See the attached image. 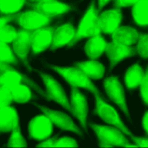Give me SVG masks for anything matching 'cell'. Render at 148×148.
<instances>
[{
  "label": "cell",
  "mask_w": 148,
  "mask_h": 148,
  "mask_svg": "<svg viewBox=\"0 0 148 148\" xmlns=\"http://www.w3.org/2000/svg\"><path fill=\"white\" fill-rule=\"evenodd\" d=\"M57 136H54L53 138H48L42 141L40 143H39L36 147H53V143L54 141L57 139Z\"/></svg>",
  "instance_id": "e575fe53"
},
{
  "label": "cell",
  "mask_w": 148,
  "mask_h": 148,
  "mask_svg": "<svg viewBox=\"0 0 148 148\" xmlns=\"http://www.w3.org/2000/svg\"><path fill=\"white\" fill-rule=\"evenodd\" d=\"M52 68L60 74L72 87L84 88L93 94L98 91L96 87L92 83L91 79L75 66L70 67L54 66Z\"/></svg>",
  "instance_id": "277c9868"
},
{
  "label": "cell",
  "mask_w": 148,
  "mask_h": 148,
  "mask_svg": "<svg viewBox=\"0 0 148 148\" xmlns=\"http://www.w3.org/2000/svg\"><path fill=\"white\" fill-rule=\"evenodd\" d=\"M142 126L143 130L146 133V135H148V110H147L142 118Z\"/></svg>",
  "instance_id": "8d00e7d4"
},
{
  "label": "cell",
  "mask_w": 148,
  "mask_h": 148,
  "mask_svg": "<svg viewBox=\"0 0 148 148\" xmlns=\"http://www.w3.org/2000/svg\"><path fill=\"white\" fill-rule=\"evenodd\" d=\"M103 86L109 99L116 103L127 114H128L123 86L117 76L106 77L103 82Z\"/></svg>",
  "instance_id": "ba28073f"
},
{
  "label": "cell",
  "mask_w": 148,
  "mask_h": 148,
  "mask_svg": "<svg viewBox=\"0 0 148 148\" xmlns=\"http://www.w3.org/2000/svg\"><path fill=\"white\" fill-rule=\"evenodd\" d=\"M51 1H59V0H26L25 6H27L28 5L32 4V3H40V2H45Z\"/></svg>",
  "instance_id": "74e56055"
},
{
  "label": "cell",
  "mask_w": 148,
  "mask_h": 148,
  "mask_svg": "<svg viewBox=\"0 0 148 148\" xmlns=\"http://www.w3.org/2000/svg\"><path fill=\"white\" fill-rule=\"evenodd\" d=\"M145 71L137 63L127 69L125 76L124 82L128 89H135L139 87Z\"/></svg>",
  "instance_id": "603a6c76"
},
{
  "label": "cell",
  "mask_w": 148,
  "mask_h": 148,
  "mask_svg": "<svg viewBox=\"0 0 148 148\" xmlns=\"http://www.w3.org/2000/svg\"><path fill=\"white\" fill-rule=\"evenodd\" d=\"M76 28L71 23L68 22L60 25H56L52 43L50 46L51 50H55L65 46H68L75 37Z\"/></svg>",
  "instance_id": "9a60e30c"
},
{
  "label": "cell",
  "mask_w": 148,
  "mask_h": 148,
  "mask_svg": "<svg viewBox=\"0 0 148 148\" xmlns=\"http://www.w3.org/2000/svg\"><path fill=\"white\" fill-rule=\"evenodd\" d=\"M70 112L79 121L83 128H86V117L88 112L87 103L85 96L77 87H72Z\"/></svg>",
  "instance_id": "4fadbf2b"
},
{
  "label": "cell",
  "mask_w": 148,
  "mask_h": 148,
  "mask_svg": "<svg viewBox=\"0 0 148 148\" xmlns=\"http://www.w3.org/2000/svg\"><path fill=\"white\" fill-rule=\"evenodd\" d=\"M9 89L12 96V103H26L34 97L30 87L25 84H20Z\"/></svg>",
  "instance_id": "cb8c5ba5"
},
{
  "label": "cell",
  "mask_w": 148,
  "mask_h": 148,
  "mask_svg": "<svg viewBox=\"0 0 148 148\" xmlns=\"http://www.w3.org/2000/svg\"><path fill=\"white\" fill-rule=\"evenodd\" d=\"M139 0H113V7L117 9L134 6Z\"/></svg>",
  "instance_id": "d6a6232c"
},
{
  "label": "cell",
  "mask_w": 148,
  "mask_h": 148,
  "mask_svg": "<svg viewBox=\"0 0 148 148\" xmlns=\"http://www.w3.org/2000/svg\"><path fill=\"white\" fill-rule=\"evenodd\" d=\"M18 125V116L16 109L10 105L0 108V132H12Z\"/></svg>",
  "instance_id": "ac0fdd59"
},
{
  "label": "cell",
  "mask_w": 148,
  "mask_h": 148,
  "mask_svg": "<svg viewBox=\"0 0 148 148\" xmlns=\"http://www.w3.org/2000/svg\"><path fill=\"white\" fill-rule=\"evenodd\" d=\"M9 147H25L26 142L21 133L19 125L16 127L12 131L8 144Z\"/></svg>",
  "instance_id": "4316f807"
},
{
  "label": "cell",
  "mask_w": 148,
  "mask_h": 148,
  "mask_svg": "<svg viewBox=\"0 0 148 148\" xmlns=\"http://www.w3.org/2000/svg\"><path fill=\"white\" fill-rule=\"evenodd\" d=\"M30 9L53 18H60L72 9V7L59 1H51L45 2L28 5Z\"/></svg>",
  "instance_id": "8fae6325"
},
{
  "label": "cell",
  "mask_w": 148,
  "mask_h": 148,
  "mask_svg": "<svg viewBox=\"0 0 148 148\" xmlns=\"http://www.w3.org/2000/svg\"><path fill=\"white\" fill-rule=\"evenodd\" d=\"M26 0H0V16H14L21 12Z\"/></svg>",
  "instance_id": "d4e9b609"
},
{
  "label": "cell",
  "mask_w": 148,
  "mask_h": 148,
  "mask_svg": "<svg viewBox=\"0 0 148 148\" xmlns=\"http://www.w3.org/2000/svg\"><path fill=\"white\" fill-rule=\"evenodd\" d=\"M53 18L29 9L13 16V22L17 23L20 28L34 32L38 29L50 25Z\"/></svg>",
  "instance_id": "3957f363"
},
{
  "label": "cell",
  "mask_w": 148,
  "mask_h": 148,
  "mask_svg": "<svg viewBox=\"0 0 148 148\" xmlns=\"http://www.w3.org/2000/svg\"><path fill=\"white\" fill-rule=\"evenodd\" d=\"M41 76L46 88V92L44 95L47 99H52L70 110L71 104L61 86L51 76L41 73Z\"/></svg>",
  "instance_id": "9c48e42d"
},
{
  "label": "cell",
  "mask_w": 148,
  "mask_h": 148,
  "mask_svg": "<svg viewBox=\"0 0 148 148\" xmlns=\"http://www.w3.org/2000/svg\"><path fill=\"white\" fill-rule=\"evenodd\" d=\"M94 94L96 99V108L94 113L98 115L105 123L118 128L125 135H130L131 137L132 136V134L121 120L116 110L103 99L99 95L98 90Z\"/></svg>",
  "instance_id": "5b68a950"
},
{
  "label": "cell",
  "mask_w": 148,
  "mask_h": 148,
  "mask_svg": "<svg viewBox=\"0 0 148 148\" xmlns=\"http://www.w3.org/2000/svg\"><path fill=\"white\" fill-rule=\"evenodd\" d=\"M100 12L96 8L94 1H92L80 20L76 28L75 37L68 46H72L76 42L84 38L88 39L91 36L102 34L99 21Z\"/></svg>",
  "instance_id": "6da1fadb"
},
{
  "label": "cell",
  "mask_w": 148,
  "mask_h": 148,
  "mask_svg": "<svg viewBox=\"0 0 148 148\" xmlns=\"http://www.w3.org/2000/svg\"><path fill=\"white\" fill-rule=\"evenodd\" d=\"M0 62L14 65L17 64L18 58L10 44L0 41Z\"/></svg>",
  "instance_id": "484cf974"
},
{
  "label": "cell",
  "mask_w": 148,
  "mask_h": 148,
  "mask_svg": "<svg viewBox=\"0 0 148 148\" xmlns=\"http://www.w3.org/2000/svg\"><path fill=\"white\" fill-rule=\"evenodd\" d=\"M13 16H0V29L12 21Z\"/></svg>",
  "instance_id": "d590c367"
},
{
  "label": "cell",
  "mask_w": 148,
  "mask_h": 148,
  "mask_svg": "<svg viewBox=\"0 0 148 148\" xmlns=\"http://www.w3.org/2000/svg\"><path fill=\"white\" fill-rule=\"evenodd\" d=\"M53 147H78V145L74 139L69 136H62L54 141Z\"/></svg>",
  "instance_id": "4dcf8cb0"
},
{
  "label": "cell",
  "mask_w": 148,
  "mask_h": 148,
  "mask_svg": "<svg viewBox=\"0 0 148 148\" xmlns=\"http://www.w3.org/2000/svg\"><path fill=\"white\" fill-rule=\"evenodd\" d=\"M43 113L49 117L53 124L62 130H68L76 134H80L78 127L75 124L72 120L64 113L47 109L43 106H39Z\"/></svg>",
  "instance_id": "2e32d148"
},
{
  "label": "cell",
  "mask_w": 148,
  "mask_h": 148,
  "mask_svg": "<svg viewBox=\"0 0 148 148\" xmlns=\"http://www.w3.org/2000/svg\"><path fill=\"white\" fill-rule=\"evenodd\" d=\"M105 53L110 60V67L112 68L124 59L135 54L136 51L135 46H125L111 42L107 43Z\"/></svg>",
  "instance_id": "5bb4252c"
},
{
  "label": "cell",
  "mask_w": 148,
  "mask_h": 148,
  "mask_svg": "<svg viewBox=\"0 0 148 148\" xmlns=\"http://www.w3.org/2000/svg\"><path fill=\"white\" fill-rule=\"evenodd\" d=\"M139 32L134 28L120 25L111 35L112 42L125 46L136 43Z\"/></svg>",
  "instance_id": "d6986e66"
},
{
  "label": "cell",
  "mask_w": 148,
  "mask_h": 148,
  "mask_svg": "<svg viewBox=\"0 0 148 148\" xmlns=\"http://www.w3.org/2000/svg\"><path fill=\"white\" fill-rule=\"evenodd\" d=\"M99 141L100 147H127L130 143L125 134L114 126L91 124Z\"/></svg>",
  "instance_id": "7a4b0ae2"
},
{
  "label": "cell",
  "mask_w": 148,
  "mask_h": 148,
  "mask_svg": "<svg viewBox=\"0 0 148 148\" xmlns=\"http://www.w3.org/2000/svg\"><path fill=\"white\" fill-rule=\"evenodd\" d=\"M56 27V25H49L38 29L33 33L30 49L33 54L36 55L50 47Z\"/></svg>",
  "instance_id": "7c38bea8"
},
{
  "label": "cell",
  "mask_w": 148,
  "mask_h": 148,
  "mask_svg": "<svg viewBox=\"0 0 148 148\" xmlns=\"http://www.w3.org/2000/svg\"><path fill=\"white\" fill-rule=\"evenodd\" d=\"M135 46L136 53L143 58H148V34L139 32Z\"/></svg>",
  "instance_id": "f1b7e54d"
},
{
  "label": "cell",
  "mask_w": 148,
  "mask_h": 148,
  "mask_svg": "<svg viewBox=\"0 0 148 148\" xmlns=\"http://www.w3.org/2000/svg\"><path fill=\"white\" fill-rule=\"evenodd\" d=\"M132 14L135 23L142 27H148V0H139L132 6Z\"/></svg>",
  "instance_id": "7402d4cb"
},
{
  "label": "cell",
  "mask_w": 148,
  "mask_h": 148,
  "mask_svg": "<svg viewBox=\"0 0 148 148\" xmlns=\"http://www.w3.org/2000/svg\"><path fill=\"white\" fill-rule=\"evenodd\" d=\"M75 66L80 69L91 79H101L105 73L104 66L97 60L77 62Z\"/></svg>",
  "instance_id": "44dd1931"
},
{
  "label": "cell",
  "mask_w": 148,
  "mask_h": 148,
  "mask_svg": "<svg viewBox=\"0 0 148 148\" xmlns=\"http://www.w3.org/2000/svg\"><path fill=\"white\" fill-rule=\"evenodd\" d=\"M20 84H25L30 87L38 89V87L27 77L11 66L0 72V85L8 88Z\"/></svg>",
  "instance_id": "e0dca14e"
},
{
  "label": "cell",
  "mask_w": 148,
  "mask_h": 148,
  "mask_svg": "<svg viewBox=\"0 0 148 148\" xmlns=\"http://www.w3.org/2000/svg\"><path fill=\"white\" fill-rule=\"evenodd\" d=\"M18 29L9 24L0 29V41L12 45L13 40L16 38Z\"/></svg>",
  "instance_id": "83f0119b"
},
{
  "label": "cell",
  "mask_w": 148,
  "mask_h": 148,
  "mask_svg": "<svg viewBox=\"0 0 148 148\" xmlns=\"http://www.w3.org/2000/svg\"><path fill=\"white\" fill-rule=\"evenodd\" d=\"M123 15L121 9L112 8L100 12L99 21L101 32L103 34H112L121 25Z\"/></svg>",
  "instance_id": "30bf717a"
},
{
  "label": "cell",
  "mask_w": 148,
  "mask_h": 148,
  "mask_svg": "<svg viewBox=\"0 0 148 148\" xmlns=\"http://www.w3.org/2000/svg\"><path fill=\"white\" fill-rule=\"evenodd\" d=\"M53 125L45 114L35 116L28 124L29 137L39 141L50 137L53 132Z\"/></svg>",
  "instance_id": "8992f818"
},
{
  "label": "cell",
  "mask_w": 148,
  "mask_h": 148,
  "mask_svg": "<svg viewBox=\"0 0 148 148\" xmlns=\"http://www.w3.org/2000/svg\"><path fill=\"white\" fill-rule=\"evenodd\" d=\"M134 145L139 147H148V135L145 137L131 136Z\"/></svg>",
  "instance_id": "836d02e7"
},
{
  "label": "cell",
  "mask_w": 148,
  "mask_h": 148,
  "mask_svg": "<svg viewBox=\"0 0 148 148\" xmlns=\"http://www.w3.org/2000/svg\"><path fill=\"white\" fill-rule=\"evenodd\" d=\"M113 0H98V10L101 11L103 7L108 4L110 1Z\"/></svg>",
  "instance_id": "f35d334b"
},
{
  "label": "cell",
  "mask_w": 148,
  "mask_h": 148,
  "mask_svg": "<svg viewBox=\"0 0 148 148\" xmlns=\"http://www.w3.org/2000/svg\"><path fill=\"white\" fill-rule=\"evenodd\" d=\"M12 103V96L10 90L0 85V108L9 105Z\"/></svg>",
  "instance_id": "1f68e13d"
},
{
  "label": "cell",
  "mask_w": 148,
  "mask_h": 148,
  "mask_svg": "<svg viewBox=\"0 0 148 148\" xmlns=\"http://www.w3.org/2000/svg\"><path fill=\"white\" fill-rule=\"evenodd\" d=\"M32 35L33 32L20 28L18 29L16 38L13 40L11 45L18 60L27 65L29 70H31V68L28 65L27 57L31 49Z\"/></svg>",
  "instance_id": "52a82bcc"
},
{
  "label": "cell",
  "mask_w": 148,
  "mask_h": 148,
  "mask_svg": "<svg viewBox=\"0 0 148 148\" xmlns=\"http://www.w3.org/2000/svg\"><path fill=\"white\" fill-rule=\"evenodd\" d=\"M107 43L102 34L88 38L84 46V50L89 59L97 60L105 52Z\"/></svg>",
  "instance_id": "ffe728a7"
},
{
  "label": "cell",
  "mask_w": 148,
  "mask_h": 148,
  "mask_svg": "<svg viewBox=\"0 0 148 148\" xmlns=\"http://www.w3.org/2000/svg\"><path fill=\"white\" fill-rule=\"evenodd\" d=\"M140 95L146 105H148V66L144 72L140 83Z\"/></svg>",
  "instance_id": "f546056e"
}]
</instances>
